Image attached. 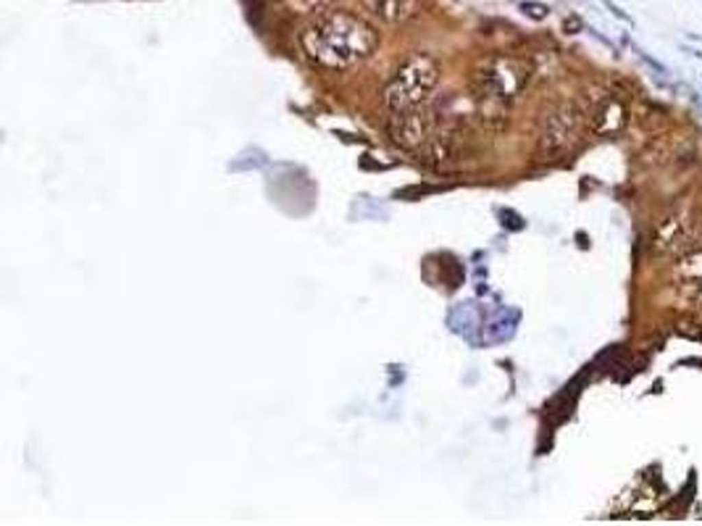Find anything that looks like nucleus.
<instances>
[{
    "label": "nucleus",
    "instance_id": "obj_10",
    "mask_svg": "<svg viewBox=\"0 0 702 526\" xmlns=\"http://www.w3.org/2000/svg\"><path fill=\"white\" fill-rule=\"evenodd\" d=\"M692 56H697V58H702V50H692Z\"/></svg>",
    "mask_w": 702,
    "mask_h": 526
},
{
    "label": "nucleus",
    "instance_id": "obj_5",
    "mask_svg": "<svg viewBox=\"0 0 702 526\" xmlns=\"http://www.w3.org/2000/svg\"><path fill=\"white\" fill-rule=\"evenodd\" d=\"M361 5L368 16L379 19L389 27H398L418 14L421 0H361Z\"/></svg>",
    "mask_w": 702,
    "mask_h": 526
},
{
    "label": "nucleus",
    "instance_id": "obj_2",
    "mask_svg": "<svg viewBox=\"0 0 702 526\" xmlns=\"http://www.w3.org/2000/svg\"><path fill=\"white\" fill-rule=\"evenodd\" d=\"M439 84V64L426 53H413L395 69L384 87V106L392 113L426 106Z\"/></svg>",
    "mask_w": 702,
    "mask_h": 526
},
{
    "label": "nucleus",
    "instance_id": "obj_6",
    "mask_svg": "<svg viewBox=\"0 0 702 526\" xmlns=\"http://www.w3.org/2000/svg\"><path fill=\"white\" fill-rule=\"evenodd\" d=\"M287 5L298 14H324V8L332 5V0H287Z\"/></svg>",
    "mask_w": 702,
    "mask_h": 526
},
{
    "label": "nucleus",
    "instance_id": "obj_8",
    "mask_svg": "<svg viewBox=\"0 0 702 526\" xmlns=\"http://www.w3.org/2000/svg\"><path fill=\"white\" fill-rule=\"evenodd\" d=\"M603 3H605L607 8H610V14H613V16H618L621 21H626V24H631V16H629L626 11H621V8H618V5L613 3V0H603Z\"/></svg>",
    "mask_w": 702,
    "mask_h": 526
},
{
    "label": "nucleus",
    "instance_id": "obj_1",
    "mask_svg": "<svg viewBox=\"0 0 702 526\" xmlns=\"http://www.w3.org/2000/svg\"><path fill=\"white\" fill-rule=\"evenodd\" d=\"M300 48L324 69H352L379 48V32L350 11H324L300 32Z\"/></svg>",
    "mask_w": 702,
    "mask_h": 526
},
{
    "label": "nucleus",
    "instance_id": "obj_9",
    "mask_svg": "<svg viewBox=\"0 0 702 526\" xmlns=\"http://www.w3.org/2000/svg\"><path fill=\"white\" fill-rule=\"evenodd\" d=\"M637 53L642 56V58H644V61H647V64L653 66L655 71H660V74H668V66H666V64H660V61H655V58H650V56H647L644 50H639V48H637Z\"/></svg>",
    "mask_w": 702,
    "mask_h": 526
},
{
    "label": "nucleus",
    "instance_id": "obj_3",
    "mask_svg": "<svg viewBox=\"0 0 702 526\" xmlns=\"http://www.w3.org/2000/svg\"><path fill=\"white\" fill-rule=\"evenodd\" d=\"M524 87V69L511 58H487L474 74V90L484 103H508Z\"/></svg>",
    "mask_w": 702,
    "mask_h": 526
},
{
    "label": "nucleus",
    "instance_id": "obj_7",
    "mask_svg": "<svg viewBox=\"0 0 702 526\" xmlns=\"http://www.w3.org/2000/svg\"><path fill=\"white\" fill-rule=\"evenodd\" d=\"M521 11H524V14H529L531 19H544V16H547V8H544V5H537V3H524V5H521Z\"/></svg>",
    "mask_w": 702,
    "mask_h": 526
},
{
    "label": "nucleus",
    "instance_id": "obj_4",
    "mask_svg": "<svg viewBox=\"0 0 702 526\" xmlns=\"http://www.w3.org/2000/svg\"><path fill=\"white\" fill-rule=\"evenodd\" d=\"M434 129H437V121L426 106H418V108H411V111H400L392 113V121H389V134L392 140L408 150H415V147H426L429 140L434 137Z\"/></svg>",
    "mask_w": 702,
    "mask_h": 526
}]
</instances>
